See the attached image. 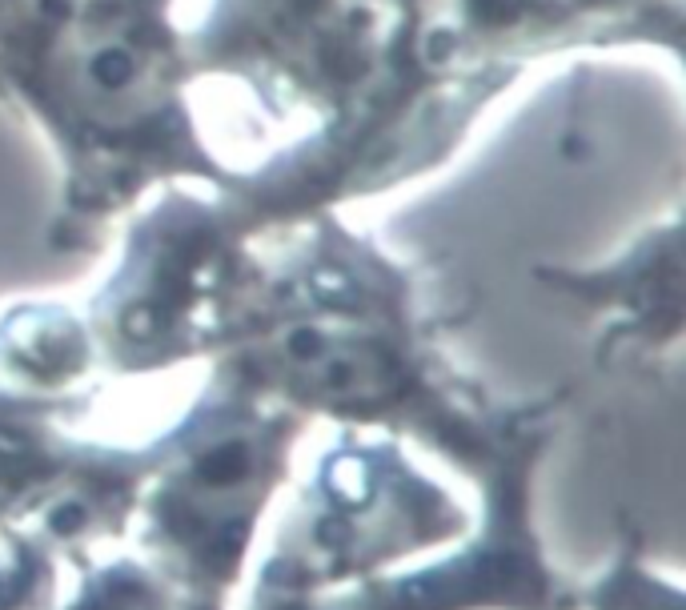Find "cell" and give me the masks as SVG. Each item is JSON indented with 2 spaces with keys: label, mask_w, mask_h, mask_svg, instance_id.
I'll return each instance as SVG.
<instances>
[{
  "label": "cell",
  "mask_w": 686,
  "mask_h": 610,
  "mask_svg": "<svg viewBox=\"0 0 686 610\" xmlns=\"http://www.w3.org/2000/svg\"><path fill=\"white\" fill-rule=\"evenodd\" d=\"M466 526V506L410 462L401 438L338 430L261 563L249 606L398 571L410 558L458 542Z\"/></svg>",
  "instance_id": "cell-6"
},
{
  "label": "cell",
  "mask_w": 686,
  "mask_h": 610,
  "mask_svg": "<svg viewBox=\"0 0 686 610\" xmlns=\"http://www.w3.org/2000/svg\"><path fill=\"white\" fill-rule=\"evenodd\" d=\"M65 610H181L173 586L145 558H113L93 566L80 563V586Z\"/></svg>",
  "instance_id": "cell-12"
},
{
  "label": "cell",
  "mask_w": 686,
  "mask_h": 610,
  "mask_svg": "<svg viewBox=\"0 0 686 610\" xmlns=\"http://www.w3.org/2000/svg\"><path fill=\"white\" fill-rule=\"evenodd\" d=\"M5 534L0 558V610H48L53 603V551L25 531Z\"/></svg>",
  "instance_id": "cell-13"
},
{
  "label": "cell",
  "mask_w": 686,
  "mask_h": 610,
  "mask_svg": "<svg viewBox=\"0 0 686 610\" xmlns=\"http://www.w3.org/2000/svg\"><path fill=\"white\" fill-rule=\"evenodd\" d=\"M554 293L574 298L587 313L602 318V350L659 358L674 350L682 333V249L679 213L627 246V253L598 269H546Z\"/></svg>",
  "instance_id": "cell-9"
},
{
  "label": "cell",
  "mask_w": 686,
  "mask_h": 610,
  "mask_svg": "<svg viewBox=\"0 0 686 610\" xmlns=\"http://www.w3.org/2000/svg\"><path fill=\"white\" fill-rule=\"evenodd\" d=\"M0 97L57 157V253L169 185L234 189L201 117L185 0H0Z\"/></svg>",
  "instance_id": "cell-3"
},
{
  "label": "cell",
  "mask_w": 686,
  "mask_h": 610,
  "mask_svg": "<svg viewBox=\"0 0 686 610\" xmlns=\"http://www.w3.org/2000/svg\"><path fill=\"white\" fill-rule=\"evenodd\" d=\"M574 606L582 610H682V591L654 574L639 551V538L618 542V554L607 571L574 591Z\"/></svg>",
  "instance_id": "cell-11"
},
{
  "label": "cell",
  "mask_w": 686,
  "mask_h": 610,
  "mask_svg": "<svg viewBox=\"0 0 686 610\" xmlns=\"http://www.w3.org/2000/svg\"><path fill=\"white\" fill-rule=\"evenodd\" d=\"M97 365L85 313L65 301H16L0 313V382L28 394H77Z\"/></svg>",
  "instance_id": "cell-10"
},
{
  "label": "cell",
  "mask_w": 686,
  "mask_h": 610,
  "mask_svg": "<svg viewBox=\"0 0 686 610\" xmlns=\"http://www.w3.org/2000/svg\"><path fill=\"white\" fill-rule=\"evenodd\" d=\"M185 40L197 89L281 133L229 189L254 229L421 177L506 93L462 57L453 0H201Z\"/></svg>",
  "instance_id": "cell-1"
},
{
  "label": "cell",
  "mask_w": 686,
  "mask_h": 610,
  "mask_svg": "<svg viewBox=\"0 0 686 610\" xmlns=\"http://www.w3.org/2000/svg\"><path fill=\"white\" fill-rule=\"evenodd\" d=\"M554 434V405L530 402L510 434L466 474L478 486V526L433 563L249 610H574L534 531V474Z\"/></svg>",
  "instance_id": "cell-7"
},
{
  "label": "cell",
  "mask_w": 686,
  "mask_h": 610,
  "mask_svg": "<svg viewBox=\"0 0 686 610\" xmlns=\"http://www.w3.org/2000/svg\"><path fill=\"white\" fill-rule=\"evenodd\" d=\"M301 434V414L209 362L201 394L145 442L137 542L140 558L173 586L181 610H229Z\"/></svg>",
  "instance_id": "cell-4"
},
{
  "label": "cell",
  "mask_w": 686,
  "mask_h": 610,
  "mask_svg": "<svg viewBox=\"0 0 686 610\" xmlns=\"http://www.w3.org/2000/svg\"><path fill=\"white\" fill-rule=\"evenodd\" d=\"M209 362L306 422L418 438L458 474L526 410L450 362L426 281L349 209L254 229Z\"/></svg>",
  "instance_id": "cell-2"
},
{
  "label": "cell",
  "mask_w": 686,
  "mask_h": 610,
  "mask_svg": "<svg viewBox=\"0 0 686 610\" xmlns=\"http://www.w3.org/2000/svg\"><path fill=\"white\" fill-rule=\"evenodd\" d=\"M466 57L518 85L538 60L578 48L679 57L682 0H453Z\"/></svg>",
  "instance_id": "cell-8"
},
{
  "label": "cell",
  "mask_w": 686,
  "mask_h": 610,
  "mask_svg": "<svg viewBox=\"0 0 686 610\" xmlns=\"http://www.w3.org/2000/svg\"><path fill=\"white\" fill-rule=\"evenodd\" d=\"M254 226L229 189L169 185L120 221L117 261L85 313L97 365L117 378L213 358Z\"/></svg>",
  "instance_id": "cell-5"
}]
</instances>
